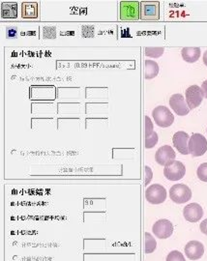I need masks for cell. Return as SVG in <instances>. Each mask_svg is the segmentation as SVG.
<instances>
[{
    "label": "cell",
    "mask_w": 207,
    "mask_h": 261,
    "mask_svg": "<svg viewBox=\"0 0 207 261\" xmlns=\"http://www.w3.org/2000/svg\"><path fill=\"white\" fill-rule=\"evenodd\" d=\"M141 19V3L139 1L120 2V20L134 22Z\"/></svg>",
    "instance_id": "cell-1"
},
{
    "label": "cell",
    "mask_w": 207,
    "mask_h": 261,
    "mask_svg": "<svg viewBox=\"0 0 207 261\" xmlns=\"http://www.w3.org/2000/svg\"><path fill=\"white\" fill-rule=\"evenodd\" d=\"M160 19L159 1H143L141 2V20L158 21Z\"/></svg>",
    "instance_id": "cell-2"
},
{
    "label": "cell",
    "mask_w": 207,
    "mask_h": 261,
    "mask_svg": "<svg viewBox=\"0 0 207 261\" xmlns=\"http://www.w3.org/2000/svg\"><path fill=\"white\" fill-rule=\"evenodd\" d=\"M189 154L193 157H200L205 154L207 151L206 139L200 134H194L188 143Z\"/></svg>",
    "instance_id": "cell-3"
},
{
    "label": "cell",
    "mask_w": 207,
    "mask_h": 261,
    "mask_svg": "<svg viewBox=\"0 0 207 261\" xmlns=\"http://www.w3.org/2000/svg\"><path fill=\"white\" fill-rule=\"evenodd\" d=\"M152 116L159 127L168 128L174 122V116L171 110L165 106H159L153 109Z\"/></svg>",
    "instance_id": "cell-4"
},
{
    "label": "cell",
    "mask_w": 207,
    "mask_h": 261,
    "mask_svg": "<svg viewBox=\"0 0 207 261\" xmlns=\"http://www.w3.org/2000/svg\"><path fill=\"white\" fill-rule=\"evenodd\" d=\"M171 200L175 203L182 204L192 199V190L184 184H175L170 190Z\"/></svg>",
    "instance_id": "cell-5"
},
{
    "label": "cell",
    "mask_w": 207,
    "mask_h": 261,
    "mask_svg": "<svg viewBox=\"0 0 207 261\" xmlns=\"http://www.w3.org/2000/svg\"><path fill=\"white\" fill-rule=\"evenodd\" d=\"M146 199L151 204H161L167 200V190L159 184H153L146 190Z\"/></svg>",
    "instance_id": "cell-6"
},
{
    "label": "cell",
    "mask_w": 207,
    "mask_h": 261,
    "mask_svg": "<svg viewBox=\"0 0 207 261\" xmlns=\"http://www.w3.org/2000/svg\"><path fill=\"white\" fill-rule=\"evenodd\" d=\"M186 102L190 109H194L198 107L203 100V94L201 88L197 85H192L185 91Z\"/></svg>",
    "instance_id": "cell-7"
},
{
    "label": "cell",
    "mask_w": 207,
    "mask_h": 261,
    "mask_svg": "<svg viewBox=\"0 0 207 261\" xmlns=\"http://www.w3.org/2000/svg\"><path fill=\"white\" fill-rule=\"evenodd\" d=\"M176 154L170 145H164L160 147L155 154V160L160 166H170L174 162Z\"/></svg>",
    "instance_id": "cell-8"
},
{
    "label": "cell",
    "mask_w": 207,
    "mask_h": 261,
    "mask_svg": "<svg viewBox=\"0 0 207 261\" xmlns=\"http://www.w3.org/2000/svg\"><path fill=\"white\" fill-rule=\"evenodd\" d=\"M152 231L159 239H167L171 237L173 233V225L171 221L162 219L153 225Z\"/></svg>",
    "instance_id": "cell-9"
},
{
    "label": "cell",
    "mask_w": 207,
    "mask_h": 261,
    "mask_svg": "<svg viewBox=\"0 0 207 261\" xmlns=\"http://www.w3.org/2000/svg\"><path fill=\"white\" fill-rule=\"evenodd\" d=\"M186 167L179 161H174L170 166H165L164 174L171 181H178L185 176Z\"/></svg>",
    "instance_id": "cell-10"
},
{
    "label": "cell",
    "mask_w": 207,
    "mask_h": 261,
    "mask_svg": "<svg viewBox=\"0 0 207 261\" xmlns=\"http://www.w3.org/2000/svg\"><path fill=\"white\" fill-rule=\"evenodd\" d=\"M183 215L189 223H196L202 218L203 209L197 203H190L184 207Z\"/></svg>",
    "instance_id": "cell-11"
},
{
    "label": "cell",
    "mask_w": 207,
    "mask_h": 261,
    "mask_svg": "<svg viewBox=\"0 0 207 261\" xmlns=\"http://www.w3.org/2000/svg\"><path fill=\"white\" fill-rule=\"evenodd\" d=\"M170 106L173 109V111L179 116L187 115L191 110L187 103L185 102V98L181 94H174L171 96L170 99Z\"/></svg>",
    "instance_id": "cell-12"
},
{
    "label": "cell",
    "mask_w": 207,
    "mask_h": 261,
    "mask_svg": "<svg viewBox=\"0 0 207 261\" xmlns=\"http://www.w3.org/2000/svg\"><path fill=\"white\" fill-rule=\"evenodd\" d=\"M185 253L190 260H197L204 253V246L199 241H190L185 247Z\"/></svg>",
    "instance_id": "cell-13"
},
{
    "label": "cell",
    "mask_w": 207,
    "mask_h": 261,
    "mask_svg": "<svg viewBox=\"0 0 207 261\" xmlns=\"http://www.w3.org/2000/svg\"><path fill=\"white\" fill-rule=\"evenodd\" d=\"M188 140H189V135L183 130L177 132L173 135V138H172L173 145L179 151V153L182 155L189 154Z\"/></svg>",
    "instance_id": "cell-14"
},
{
    "label": "cell",
    "mask_w": 207,
    "mask_h": 261,
    "mask_svg": "<svg viewBox=\"0 0 207 261\" xmlns=\"http://www.w3.org/2000/svg\"><path fill=\"white\" fill-rule=\"evenodd\" d=\"M158 134L154 132V127L151 119L146 116V148H153L158 143Z\"/></svg>",
    "instance_id": "cell-15"
},
{
    "label": "cell",
    "mask_w": 207,
    "mask_h": 261,
    "mask_svg": "<svg viewBox=\"0 0 207 261\" xmlns=\"http://www.w3.org/2000/svg\"><path fill=\"white\" fill-rule=\"evenodd\" d=\"M2 19H16L18 17V4L15 2H3L1 4Z\"/></svg>",
    "instance_id": "cell-16"
},
{
    "label": "cell",
    "mask_w": 207,
    "mask_h": 261,
    "mask_svg": "<svg viewBox=\"0 0 207 261\" xmlns=\"http://www.w3.org/2000/svg\"><path fill=\"white\" fill-rule=\"evenodd\" d=\"M22 16L25 19L38 18V3L36 2H24L22 5Z\"/></svg>",
    "instance_id": "cell-17"
},
{
    "label": "cell",
    "mask_w": 207,
    "mask_h": 261,
    "mask_svg": "<svg viewBox=\"0 0 207 261\" xmlns=\"http://www.w3.org/2000/svg\"><path fill=\"white\" fill-rule=\"evenodd\" d=\"M200 48H184L181 50L182 58L188 63H195L200 57Z\"/></svg>",
    "instance_id": "cell-18"
},
{
    "label": "cell",
    "mask_w": 207,
    "mask_h": 261,
    "mask_svg": "<svg viewBox=\"0 0 207 261\" xmlns=\"http://www.w3.org/2000/svg\"><path fill=\"white\" fill-rule=\"evenodd\" d=\"M145 68H146L145 76H146L147 80H152L156 76H158L159 65L157 62H155L153 60H146Z\"/></svg>",
    "instance_id": "cell-19"
},
{
    "label": "cell",
    "mask_w": 207,
    "mask_h": 261,
    "mask_svg": "<svg viewBox=\"0 0 207 261\" xmlns=\"http://www.w3.org/2000/svg\"><path fill=\"white\" fill-rule=\"evenodd\" d=\"M145 235H146V253H152L157 248L156 240L148 232H147Z\"/></svg>",
    "instance_id": "cell-20"
},
{
    "label": "cell",
    "mask_w": 207,
    "mask_h": 261,
    "mask_svg": "<svg viewBox=\"0 0 207 261\" xmlns=\"http://www.w3.org/2000/svg\"><path fill=\"white\" fill-rule=\"evenodd\" d=\"M165 51L164 48H146V55L152 58H158L163 55Z\"/></svg>",
    "instance_id": "cell-21"
},
{
    "label": "cell",
    "mask_w": 207,
    "mask_h": 261,
    "mask_svg": "<svg viewBox=\"0 0 207 261\" xmlns=\"http://www.w3.org/2000/svg\"><path fill=\"white\" fill-rule=\"evenodd\" d=\"M196 174L199 180H201L203 182H207V163L201 164L200 166H198V168L196 170Z\"/></svg>",
    "instance_id": "cell-22"
},
{
    "label": "cell",
    "mask_w": 207,
    "mask_h": 261,
    "mask_svg": "<svg viewBox=\"0 0 207 261\" xmlns=\"http://www.w3.org/2000/svg\"><path fill=\"white\" fill-rule=\"evenodd\" d=\"M167 261H186V259L179 250H172L168 254Z\"/></svg>",
    "instance_id": "cell-23"
},
{
    "label": "cell",
    "mask_w": 207,
    "mask_h": 261,
    "mask_svg": "<svg viewBox=\"0 0 207 261\" xmlns=\"http://www.w3.org/2000/svg\"><path fill=\"white\" fill-rule=\"evenodd\" d=\"M43 35H44V38H46V39H54L56 37L55 27L45 26L43 28Z\"/></svg>",
    "instance_id": "cell-24"
},
{
    "label": "cell",
    "mask_w": 207,
    "mask_h": 261,
    "mask_svg": "<svg viewBox=\"0 0 207 261\" xmlns=\"http://www.w3.org/2000/svg\"><path fill=\"white\" fill-rule=\"evenodd\" d=\"M83 36L85 38H91L94 36V27L91 25L83 26Z\"/></svg>",
    "instance_id": "cell-25"
},
{
    "label": "cell",
    "mask_w": 207,
    "mask_h": 261,
    "mask_svg": "<svg viewBox=\"0 0 207 261\" xmlns=\"http://www.w3.org/2000/svg\"><path fill=\"white\" fill-rule=\"evenodd\" d=\"M146 172H147V179H146V186H147L149 183H150V181H151V179H152V175H153V173H152V170H151V168L149 167V166H146Z\"/></svg>",
    "instance_id": "cell-26"
},
{
    "label": "cell",
    "mask_w": 207,
    "mask_h": 261,
    "mask_svg": "<svg viewBox=\"0 0 207 261\" xmlns=\"http://www.w3.org/2000/svg\"><path fill=\"white\" fill-rule=\"evenodd\" d=\"M200 230L203 234L207 235V219H205L204 221H202V223L200 224Z\"/></svg>",
    "instance_id": "cell-27"
},
{
    "label": "cell",
    "mask_w": 207,
    "mask_h": 261,
    "mask_svg": "<svg viewBox=\"0 0 207 261\" xmlns=\"http://www.w3.org/2000/svg\"><path fill=\"white\" fill-rule=\"evenodd\" d=\"M201 91H202V94H203V97L204 98H206L207 99V81H204L203 83L201 84Z\"/></svg>",
    "instance_id": "cell-28"
},
{
    "label": "cell",
    "mask_w": 207,
    "mask_h": 261,
    "mask_svg": "<svg viewBox=\"0 0 207 261\" xmlns=\"http://www.w3.org/2000/svg\"><path fill=\"white\" fill-rule=\"evenodd\" d=\"M16 34H17L16 28H8V30H7V36H8V38H9V37L13 38Z\"/></svg>",
    "instance_id": "cell-29"
},
{
    "label": "cell",
    "mask_w": 207,
    "mask_h": 261,
    "mask_svg": "<svg viewBox=\"0 0 207 261\" xmlns=\"http://www.w3.org/2000/svg\"><path fill=\"white\" fill-rule=\"evenodd\" d=\"M203 63L207 66V50L204 52V54H203Z\"/></svg>",
    "instance_id": "cell-30"
}]
</instances>
